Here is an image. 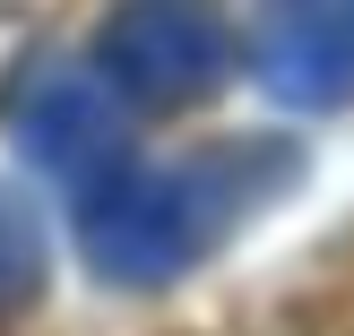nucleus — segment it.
Here are the masks:
<instances>
[{"instance_id": "3", "label": "nucleus", "mask_w": 354, "mask_h": 336, "mask_svg": "<svg viewBox=\"0 0 354 336\" xmlns=\"http://www.w3.org/2000/svg\"><path fill=\"white\" fill-rule=\"evenodd\" d=\"M9 138H17L44 172H61L69 190L104 181L113 164H130L121 103L104 95L86 69H69V61H35L26 78L9 86Z\"/></svg>"}, {"instance_id": "2", "label": "nucleus", "mask_w": 354, "mask_h": 336, "mask_svg": "<svg viewBox=\"0 0 354 336\" xmlns=\"http://www.w3.org/2000/svg\"><path fill=\"white\" fill-rule=\"evenodd\" d=\"M234 69V26L216 0H113L95 34V86L138 112H190Z\"/></svg>"}, {"instance_id": "6", "label": "nucleus", "mask_w": 354, "mask_h": 336, "mask_svg": "<svg viewBox=\"0 0 354 336\" xmlns=\"http://www.w3.org/2000/svg\"><path fill=\"white\" fill-rule=\"evenodd\" d=\"M9 9H17V0H0V17H9Z\"/></svg>"}, {"instance_id": "4", "label": "nucleus", "mask_w": 354, "mask_h": 336, "mask_svg": "<svg viewBox=\"0 0 354 336\" xmlns=\"http://www.w3.org/2000/svg\"><path fill=\"white\" fill-rule=\"evenodd\" d=\"M251 69L294 112H337L354 95V0H259Z\"/></svg>"}, {"instance_id": "5", "label": "nucleus", "mask_w": 354, "mask_h": 336, "mask_svg": "<svg viewBox=\"0 0 354 336\" xmlns=\"http://www.w3.org/2000/svg\"><path fill=\"white\" fill-rule=\"evenodd\" d=\"M44 216H35V199L17 181H0V319H17V310L44 302Z\"/></svg>"}, {"instance_id": "1", "label": "nucleus", "mask_w": 354, "mask_h": 336, "mask_svg": "<svg viewBox=\"0 0 354 336\" xmlns=\"http://www.w3.org/2000/svg\"><path fill=\"white\" fill-rule=\"evenodd\" d=\"M286 172H294V147H259V138L216 147V155H190V164H173V172H156V164L130 155V164H113L104 181L78 190V250H86V268H95L104 285H130V293L173 285V276H190Z\"/></svg>"}]
</instances>
